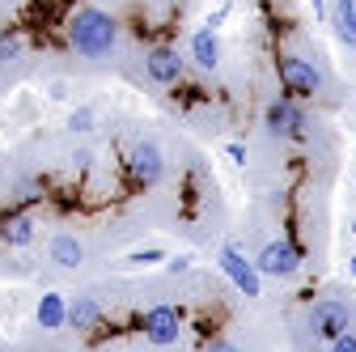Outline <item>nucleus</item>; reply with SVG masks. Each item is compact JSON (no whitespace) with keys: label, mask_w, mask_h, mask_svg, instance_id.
I'll list each match as a JSON object with an SVG mask.
<instances>
[{"label":"nucleus","mask_w":356,"mask_h":352,"mask_svg":"<svg viewBox=\"0 0 356 352\" xmlns=\"http://www.w3.org/2000/svg\"><path fill=\"white\" fill-rule=\"evenodd\" d=\"M68 42H72V51L85 56V60H102L115 51V42H119V22L106 13V9H94V5H85L72 13L68 22Z\"/></svg>","instance_id":"f257e3e1"},{"label":"nucleus","mask_w":356,"mask_h":352,"mask_svg":"<svg viewBox=\"0 0 356 352\" xmlns=\"http://www.w3.org/2000/svg\"><path fill=\"white\" fill-rule=\"evenodd\" d=\"M216 268L229 276V285H234L242 297H263V272H259V263L246 259L238 246H220V250H216Z\"/></svg>","instance_id":"f03ea898"},{"label":"nucleus","mask_w":356,"mask_h":352,"mask_svg":"<svg viewBox=\"0 0 356 352\" xmlns=\"http://www.w3.org/2000/svg\"><path fill=\"white\" fill-rule=\"evenodd\" d=\"M263 127L272 131V136H280V141H301L305 131H309V119H305V111L297 106V98L289 94V98H276L272 106H267Z\"/></svg>","instance_id":"7ed1b4c3"},{"label":"nucleus","mask_w":356,"mask_h":352,"mask_svg":"<svg viewBox=\"0 0 356 352\" xmlns=\"http://www.w3.org/2000/svg\"><path fill=\"white\" fill-rule=\"evenodd\" d=\"M140 331H145V339L153 344V348H170V344H178V335H183V310L178 305H149L145 310V319H140Z\"/></svg>","instance_id":"20e7f679"},{"label":"nucleus","mask_w":356,"mask_h":352,"mask_svg":"<svg viewBox=\"0 0 356 352\" xmlns=\"http://www.w3.org/2000/svg\"><path fill=\"white\" fill-rule=\"evenodd\" d=\"M352 327V305L348 301H335V297H327V301H314L309 305V331H314V339H339L343 331Z\"/></svg>","instance_id":"39448f33"},{"label":"nucleus","mask_w":356,"mask_h":352,"mask_svg":"<svg viewBox=\"0 0 356 352\" xmlns=\"http://www.w3.org/2000/svg\"><path fill=\"white\" fill-rule=\"evenodd\" d=\"M276 77H280V85L293 98H309V94H318V85H323L318 68L309 60H301V56H280L276 60Z\"/></svg>","instance_id":"423d86ee"},{"label":"nucleus","mask_w":356,"mask_h":352,"mask_svg":"<svg viewBox=\"0 0 356 352\" xmlns=\"http://www.w3.org/2000/svg\"><path fill=\"white\" fill-rule=\"evenodd\" d=\"M254 263H259V272H263V276L284 280V276H293V272L301 268V250H297L293 242H284V238H280V242H267V246L259 250V259H254Z\"/></svg>","instance_id":"0eeeda50"},{"label":"nucleus","mask_w":356,"mask_h":352,"mask_svg":"<svg viewBox=\"0 0 356 352\" xmlns=\"http://www.w3.org/2000/svg\"><path fill=\"white\" fill-rule=\"evenodd\" d=\"M165 174V157L153 141H140L136 149H131V179H136L140 187H157Z\"/></svg>","instance_id":"6e6552de"},{"label":"nucleus","mask_w":356,"mask_h":352,"mask_svg":"<svg viewBox=\"0 0 356 352\" xmlns=\"http://www.w3.org/2000/svg\"><path fill=\"white\" fill-rule=\"evenodd\" d=\"M183 56H178L174 47H153L149 56H145V72H149V81H157V85H178L183 81Z\"/></svg>","instance_id":"1a4fd4ad"},{"label":"nucleus","mask_w":356,"mask_h":352,"mask_svg":"<svg viewBox=\"0 0 356 352\" xmlns=\"http://www.w3.org/2000/svg\"><path fill=\"white\" fill-rule=\"evenodd\" d=\"M34 319H38L42 331H60V327H68V297H64V293H42L38 305H34Z\"/></svg>","instance_id":"9d476101"},{"label":"nucleus","mask_w":356,"mask_h":352,"mask_svg":"<svg viewBox=\"0 0 356 352\" xmlns=\"http://www.w3.org/2000/svg\"><path fill=\"white\" fill-rule=\"evenodd\" d=\"M191 60L204 68V72H216V64H220V38H216V30H195L191 34Z\"/></svg>","instance_id":"9b49d317"},{"label":"nucleus","mask_w":356,"mask_h":352,"mask_svg":"<svg viewBox=\"0 0 356 352\" xmlns=\"http://www.w3.org/2000/svg\"><path fill=\"white\" fill-rule=\"evenodd\" d=\"M47 255H51L56 268H81V263H85V242L76 234H56L51 246H47Z\"/></svg>","instance_id":"f8f14e48"},{"label":"nucleus","mask_w":356,"mask_h":352,"mask_svg":"<svg viewBox=\"0 0 356 352\" xmlns=\"http://www.w3.org/2000/svg\"><path fill=\"white\" fill-rule=\"evenodd\" d=\"M34 234H38V225H34V216H30V212H17V216H9V221L0 225V242L13 246V250L30 246V242H34Z\"/></svg>","instance_id":"ddd939ff"},{"label":"nucleus","mask_w":356,"mask_h":352,"mask_svg":"<svg viewBox=\"0 0 356 352\" xmlns=\"http://www.w3.org/2000/svg\"><path fill=\"white\" fill-rule=\"evenodd\" d=\"M102 323V305H98V297H76V301H68V327H76V331H94Z\"/></svg>","instance_id":"4468645a"},{"label":"nucleus","mask_w":356,"mask_h":352,"mask_svg":"<svg viewBox=\"0 0 356 352\" xmlns=\"http://www.w3.org/2000/svg\"><path fill=\"white\" fill-rule=\"evenodd\" d=\"M170 255H165V246H140V250H131L123 263L127 268H153V263H165Z\"/></svg>","instance_id":"2eb2a0df"},{"label":"nucleus","mask_w":356,"mask_h":352,"mask_svg":"<svg viewBox=\"0 0 356 352\" xmlns=\"http://www.w3.org/2000/svg\"><path fill=\"white\" fill-rule=\"evenodd\" d=\"M94 127H98V115L89 111V106H76V111H68V131H76V136H89Z\"/></svg>","instance_id":"dca6fc26"},{"label":"nucleus","mask_w":356,"mask_h":352,"mask_svg":"<svg viewBox=\"0 0 356 352\" xmlns=\"http://www.w3.org/2000/svg\"><path fill=\"white\" fill-rule=\"evenodd\" d=\"M22 51H26V38L22 34H5V38H0V64L22 60Z\"/></svg>","instance_id":"f3484780"},{"label":"nucleus","mask_w":356,"mask_h":352,"mask_svg":"<svg viewBox=\"0 0 356 352\" xmlns=\"http://www.w3.org/2000/svg\"><path fill=\"white\" fill-rule=\"evenodd\" d=\"M191 268H195V255H191V250H183V255H170V259H165V272H170V276H187Z\"/></svg>","instance_id":"a211bd4d"},{"label":"nucleus","mask_w":356,"mask_h":352,"mask_svg":"<svg viewBox=\"0 0 356 352\" xmlns=\"http://www.w3.org/2000/svg\"><path fill=\"white\" fill-rule=\"evenodd\" d=\"M229 13H234V5H229V0H220V5L208 13V22H204V26H208V30H220V22H225Z\"/></svg>","instance_id":"6ab92c4d"},{"label":"nucleus","mask_w":356,"mask_h":352,"mask_svg":"<svg viewBox=\"0 0 356 352\" xmlns=\"http://www.w3.org/2000/svg\"><path fill=\"white\" fill-rule=\"evenodd\" d=\"M225 157H229L234 166H246V145H238V141H229V145H225Z\"/></svg>","instance_id":"aec40b11"},{"label":"nucleus","mask_w":356,"mask_h":352,"mask_svg":"<svg viewBox=\"0 0 356 352\" xmlns=\"http://www.w3.org/2000/svg\"><path fill=\"white\" fill-rule=\"evenodd\" d=\"M331 352H356V335H352V331H343L339 339H331Z\"/></svg>","instance_id":"412c9836"},{"label":"nucleus","mask_w":356,"mask_h":352,"mask_svg":"<svg viewBox=\"0 0 356 352\" xmlns=\"http://www.w3.org/2000/svg\"><path fill=\"white\" fill-rule=\"evenodd\" d=\"M47 98H51V102H64V98H68V85H64V81H51V85H47Z\"/></svg>","instance_id":"4be33fe9"},{"label":"nucleus","mask_w":356,"mask_h":352,"mask_svg":"<svg viewBox=\"0 0 356 352\" xmlns=\"http://www.w3.org/2000/svg\"><path fill=\"white\" fill-rule=\"evenodd\" d=\"M204 352H242V348H238V344H229V339H212Z\"/></svg>","instance_id":"5701e85b"},{"label":"nucleus","mask_w":356,"mask_h":352,"mask_svg":"<svg viewBox=\"0 0 356 352\" xmlns=\"http://www.w3.org/2000/svg\"><path fill=\"white\" fill-rule=\"evenodd\" d=\"M309 9H314V13L323 17V13H327V0H309Z\"/></svg>","instance_id":"b1692460"},{"label":"nucleus","mask_w":356,"mask_h":352,"mask_svg":"<svg viewBox=\"0 0 356 352\" xmlns=\"http://www.w3.org/2000/svg\"><path fill=\"white\" fill-rule=\"evenodd\" d=\"M348 272H352V280H356V259H348Z\"/></svg>","instance_id":"393cba45"},{"label":"nucleus","mask_w":356,"mask_h":352,"mask_svg":"<svg viewBox=\"0 0 356 352\" xmlns=\"http://www.w3.org/2000/svg\"><path fill=\"white\" fill-rule=\"evenodd\" d=\"M0 352H5V348H0Z\"/></svg>","instance_id":"a878e982"}]
</instances>
